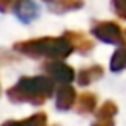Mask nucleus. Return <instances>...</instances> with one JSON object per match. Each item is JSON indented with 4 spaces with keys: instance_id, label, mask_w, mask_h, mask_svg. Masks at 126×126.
<instances>
[{
    "instance_id": "obj_6",
    "label": "nucleus",
    "mask_w": 126,
    "mask_h": 126,
    "mask_svg": "<svg viewBox=\"0 0 126 126\" xmlns=\"http://www.w3.org/2000/svg\"><path fill=\"white\" fill-rule=\"evenodd\" d=\"M76 102H78V95H76V90L71 86V83L61 85L57 88V93H55V107L59 110H69Z\"/></svg>"
},
{
    "instance_id": "obj_9",
    "label": "nucleus",
    "mask_w": 126,
    "mask_h": 126,
    "mask_svg": "<svg viewBox=\"0 0 126 126\" xmlns=\"http://www.w3.org/2000/svg\"><path fill=\"white\" fill-rule=\"evenodd\" d=\"M97 117H95V124H112L114 123V116L117 114V105L110 100L104 102L100 105V109L95 112Z\"/></svg>"
},
{
    "instance_id": "obj_11",
    "label": "nucleus",
    "mask_w": 126,
    "mask_h": 126,
    "mask_svg": "<svg viewBox=\"0 0 126 126\" xmlns=\"http://www.w3.org/2000/svg\"><path fill=\"white\" fill-rule=\"evenodd\" d=\"M97 107V95L95 93H83L81 97H78V102H76V109L79 114H90L93 112Z\"/></svg>"
},
{
    "instance_id": "obj_3",
    "label": "nucleus",
    "mask_w": 126,
    "mask_h": 126,
    "mask_svg": "<svg viewBox=\"0 0 126 126\" xmlns=\"http://www.w3.org/2000/svg\"><path fill=\"white\" fill-rule=\"evenodd\" d=\"M92 35L104 43H110V45H124L126 43L121 26L114 21H100V23L93 24Z\"/></svg>"
},
{
    "instance_id": "obj_10",
    "label": "nucleus",
    "mask_w": 126,
    "mask_h": 126,
    "mask_svg": "<svg viewBox=\"0 0 126 126\" xmlns=\"http://www.w3.org/2000/svg\"><path fill=\"white\" fill-rule=\"evenodd\" d=\"M102 76H104V67H102L100 64H95V66H90V67H86V69H81L76 78H78V83H79L81 86H86V85H90V83L100 79Z\"/></svg>"
},
{
    "instance_id": "obj_8",
    "label": "nucleus",
    "mask_w": 126,
    "mask_h": 126,
    "mask_svg": "<svg viewBox=\"0 0 126 126\" xmlns=\"http://www.w3.org/2000/svg\"><path fill=\"white\" fill-rule=\"evenodd\" d=\"M64 36L73 43V47H74V50H78L79 54H90L92 50H93V47H95V43L90 40V38H86L83 33H76V31H66L64 33Z\"/></svg>"
},
{
    "instance_id": "obj_7",
    "label": "nucleus",
    "mask_w": 126,
    "mask_h": 126,
    "mask_svg": "<svg viewBox=\"0 0 126 126\" xmlns=\"http://www.w3.org/2000/svg\"><path fill=\"white\" fill-rule=\"evenodd\" d=\"M47 4L48 11L54 14H66L71 11H78L85 5L83 0H42Z\"/></svg>"
},
{
    "instance_id": "obj_12",
    "label": "nucleus",
    "mask_w": 126,
    "mask_h": 126,
    "mask_svg": "<svg viewBox=\"0 0 126 126\" xmlns=\"http://www.w3.org/2000/svg\"><path fill=\"white\" fill-rule=\"evenodd\" d=\"M126 67V45H121L110 57V71L119 73Z\"/></svg>"
},
{
    "instance_id": "obj_5",
    "label": "nucleus",
    "mask_w": 126,
    "mask_h": 126,
    "mask_svg": "<svg viewBox=\"0 0 126 126\" xmlns=\"http://www.w3.org/2000/svg\"><path fill=\"white\" fill-rule=\"evenodd\" d=\"M12 12L16 14V17L23 23V24H30L33 23L38 14H40V5L33 0H17L12 7Z\"/></svg>"
},
{
    "instance_id": "obj_4",
    "label": "nucleus",
    "mask_w": 126,
    "mask_h": 126,
    "mask_svg": "<svg viewBox=\"0 0 126 126\" xmlns=\"http://www.w3.org/2000/svg\"><path fill=\"white\" fill-rule=\"evenodd\" d=\"M43 69H45V71L48 73V76H52L54 81L59 83V85L71 83V81L76 78L73 67L67 66V64H64V62H61L59 59H52V61L45 62V64H43Z\"/></svg>"
},
{
    "instance_id": "obj_14",
    "label": "nucleus",
    "mask_w": 126,
    "mask_h": 126,
    "mask_svg": "<svg viewBox=\"0 0 126 126\" xmlns=\"http://www.w3.org/2000/svg\"><path fill=\"white\" fill-rule=\"evenodd\" d=\"M112 7L121 19H126V0H112Z\"/></svg>"
},
{
    "instance_id": "obj_1",
    "label": "nucleus",
    "mask_w": 126,
    "mask_h": 126,
    "mask_svg": "<svg viewBox=\"0 0 126 126\" xmlns=\"http://www.w3.org/2000/svg\"><path fill=\"white\" fill-rule=\"evenodd\" d=\"M54 88L55 81L52 76H23L5 93L16 104L42 105L48 97H52Z\"/></svg>"
},
{
    "instance_id": "obj_2",
    "label": "nucleus",
    "mask_w": 126,
    "mask_h": 126,
    "mask_svg": "<svg viewBox=\"0 0 126 126\" xmlns=\"http://www.w3.org/2000/svg\"><path fill=\"white\" fill-rule=\"evenodd\" d=\"M14 50L30 55V57H48V59H64L67 57L74 47L73 43L62 35V36H43V38H33L26 42H17L14 45Z\"/></svg>"
},
{
    "instance_id": "obj_15",
    "label": "nucleus",
    "mask_w": 126,
    "mask_h": 126,
    "mask_svg": "<svg viewBox=\"0 0 126 126\" xmlns=\"http://www.w3.org/2000/svg\"><path fill=\"white\" fill-rule=\"evenodd\" d=\"M16 2L17 0H0V9H2V12H9V9L14 7Z\"/></svg>"
},
{
    "instance_id": "obj_13",
    "label": "nucleus",
    "mask_w": 126,
    "mask_h": 126,
    "mask_svg": "<svg viewBox=\"0 0 126 126\" xmlns=\"http://www.w3.org/2000/svg\"><path fill=\"white\" fill-rule=\"evenodd\" d=\"M14 123H21V124H30V123H35V124H47V114L45 112H36L26 119H21V121H14Z\"/></svg>"
}]
</instances>
